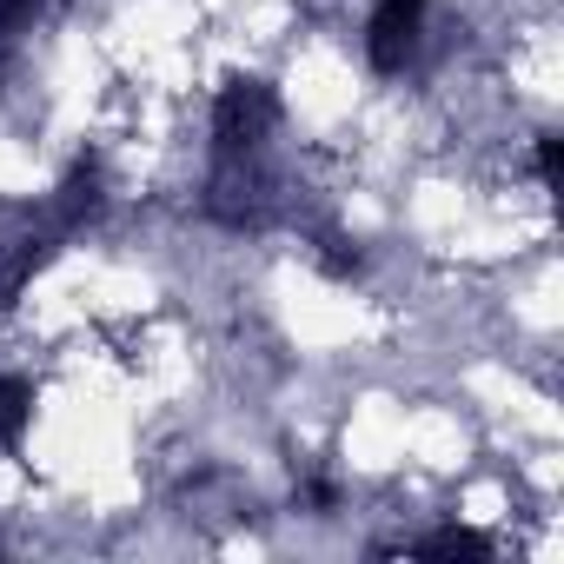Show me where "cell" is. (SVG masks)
Instances as JSON below:
<instances>
[{"label": "cell", "instance_id": "6da1fadb", "mask_svg": "<svg viewBox=\"0 0 564 564\" xmlns=\"http://www.w3.org/2000/svg\"><path fill=\"white\" fill-rule=\"evenodd\" d=\"M272 120H279V100H272L265 80H226L219 100H213V147H219V160H259Z\"/></svg>", "mask_w": 564, "mask_h": 564}, {"label": "cell", "instance_id": "7a4b0ae2", "mask_svg": "<svg viewBox=\"0 0 564 564\" xmlns=\"http://www.w3.org/2000/svg\"><path fill=\"white\" fill-rule=\"evenodd\" d=\"M425 47V0H379L366 14V61L372 74H405Z\"/></svg>", "mask_w": 564, "mask_h": 564}, {"label": "cell", "instance_id": "3957f363", "mask_svg": "<svg viewBox=\"0 0 564 564\" xmlns=\"http://www.w3.org/2000/svg\"><path fill=\"white\" fill-rule=\"evenodd\" d=\"M28 425H34V386L21 372H0V445L14 452L28 438Z\"/></svg>", "mask_w": 564, "mask_h": 564}, {"label": "cell", "instance_id": "277c9868", "mask_svg": "<svg viewBox=\"0 0 564 564\" xmlns=\"http://www.w3.org/2000/svg\"><path fill=\"white\" fill-rule=\"evenodd\" d=\"M405 551H419V557H491V544L478 531H465V524H438V531L412 538Z\"/></svg>", "mask_w": 564, "mask_h": 564}]
</instances>
